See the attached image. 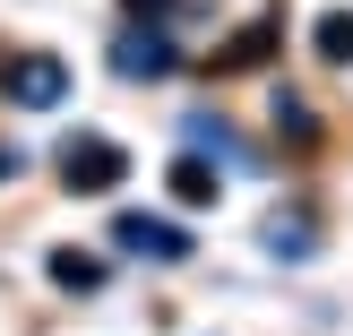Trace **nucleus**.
Returning <instances> with one entry per match:
<instances>
[{
	"label": "nucleus",
	"mask_w": 353,
	"mask_h": 336,
	"mask_svg": "<svg viewBox=\"0 0 353 336\" xmlns=\"http://www.w3.org/2000/svg\"><path fill=\"white\" fill-rule=\"evenodd\" d=\"M276 43H285V17H276V9H268V17H250V26H241V34H233V43H224V52H216V69H259V61H268V52H276Z\"/></svg>",
	"instance_id": "20e7f679"
},
{
	"label": "nucleus",
	"mask_w": 353,
	"mask_h": 336,
	"mask_svg": "<svg viewBox=\"0 0 353 336\" xmlns=\"http://www.w3.org/2000/svg\"><path fill=\"white\" fill-rule=\"evenodd\" d=\"M52 285H69V293H95V285H103V268H95L86 250H52Z\"/></svg>",
	"instance_id": "6e6552de"
},
{
	"label": "nucleus",
	"mask_w": 353,
	"mask_h": 336,
	"mask_svg": "<svg viewBox=\"0 0 353 336\" xmlns=\"http://www.w3.org/2000/svg\"><path fill=\"white\" fill-rule=\"evenodd\" d=\"M61 181L69 190H121L130 181V155H121L112 138H69L61 147Z\"/></svg>",
	"instance_id": "f257e3e1"
},
{
	"label": "nucleus",
	"mask_w": 353,
	"mask_h": 336,
	"mask_svg": "<svg viewBox=\"0 0 353 336\" xmlns=\"http://www.w3.org/2000/svg\"><path fill=\"white\" fill-rule=\"evenodd\" d=\"M276 138H293V147H319V121H310L302 95H276Z\"/></svg>",
	"instance_id": "0eeeda50"
},
{
	"label": "nucleus",
	"mask_w": 353,
	"mask_h": 336,
	"mask_svg": "<svg viewBox=\"0 0 353 336\" xmlns=\"http://www.w3.org/2000/svg\"><path fill=\"white\" fill-rule=\"evenodd\" d=\"M112 241L121 250H147V259H190V233L164 216H112Z\"/></svg>",
	"instance_id": "7ed1b4c3"
},
{
	"label": "nucleus",
	"mask_w": 353,
	"mask_h": 336,
	"mask_svg": "<svg viewBox=\"0 0 353 336\" xmlns=\"http://www.w3.org/2000/svg\"><path fill=\"white\" fill-rule=\"evenodd\" d=\"M61 86H69V69L52 61V52H26V61L9 69V103H26V112H43V103H61Z\"/></svg>",
	"instance_id": "f03ea898"
},
{
	"label": "nucleus",
	"mask_w": 353,
	"mask_h": 336,
	"mask_svg": "<svg viewBox=\"0 0 353 336\" xmlns=\"http://www.w3.org/2000/svg\"><path fill=\"white\" fill-rule=\"evenodd\" d=\"M9 172H17V147H0V181H9Z\"/></svg>",
	"instance_id": "f8f14e48"
},
{
	"label": "nucleus",
	"mask_w": 353,
	"mask_h": 336,
	"mask_svg": "<svg viewBox=\"0 0 353 336\" xmlns=\"http://www.w3.org/2000/svg\"><path fill=\"white\" fill-rule=\"evenodd\" d=\"M310 241H319V224H310V216H285V207L268 216V250H310Z\"/></svg>",
	"instance_id": "9d476101"
},
{
	"label": "nucleus",
	"mask_w": 353,
	"mask_h": 336,
	"mask_svg": "<svg viewBox=\"0 0 353 336\" xmlns=\"http://www.w3.org/2000/svg\"><path fill=\"white\" fill-rule=\"evenodd\" d=\"M112 69H121V78H164V69H172V43H164V34H130V43L112 52Z\"/></svg>",
	"instance_id": "39448f33"
},
{
	"label": "nucleus",
	"mask_w": 353,
	"mask_h": 336,
	"mask_svg": "<svg viewBox=\"0 0 353 336\" xmlns=\"http://www.w3.org/2000/svg\"><path fill=\"white\" fill-rule=\"evenodd\" d=\"M216 164H207V155H181V164H172V199L181 207H216Z\"/></svg>",
	"instance_id": "423d86ee"
},
{
	"label": "nucleus",
	"mask_w": 353,
	"mask_h": 336,
	"mask_svg": "<svg viewBox=\"0 0 353 336\" xmlns=\"http://www.w3.org/2000/svg\"><path fill=\"white\" fill-rule=\"evenodd\" d=\"M310 43H319L327 61H353V9H327L319 26H310Z\"/></svg>",
	"instance_id": "1a4fd4ad"
},
{
	"label": "nucleus",
	"mask_w": 353,
	"mask_h": 336,
	"mask_svg": "<svg viewBox=\"0 0 353 336\" xmlns=\"http://www.w3.org/2000/svg\"><path fill=\"white\" fill-rule=\"evenodd\" d=\"M121 9H130V17H164L172 0H121Z\"/></svg>",
	"instance_id": "9b49d317"
}]
</instances>
